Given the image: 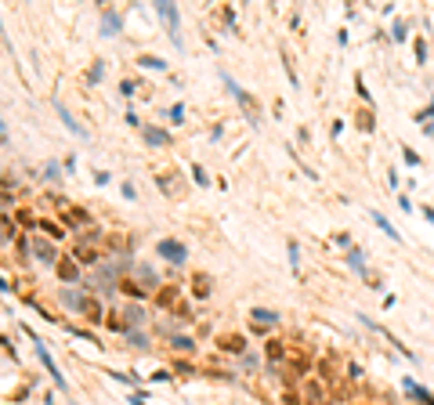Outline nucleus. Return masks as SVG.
Segmentation results:
<instances>
[{
	"label": "nucleus",
	"instance_id": "1",
	"mask_svg": "<svg viewBox=\"0 0 434 405\" xmlns=\"http://www.w3.org/2000/svg\"><path fill=\"white\" fill-rule=\"evenodd\" d=\"M105 232H98V228H87L80 239L72 242V257L80 260V264H94V260H102V250H105Z\"/></svg>",
	"mask_w": 434,
	"mask_h": 405
},
{
	"label": "nucleus",
	"instance_id": "2",
	"mask_svg": "<svg viewBox=\"0 0 434 405\" xmlns=\"http://www.w3.org/2000/svg\"><path fill=\"white\" fill-rule=\"evenodd\" d=\"M156 14L163 18V26H166V36H170V44L181 51L184 48V40H181V11H178V4H170V0H160L156 4Z\"/></svg>",
	"mask_w": 434,
	"mask_h": 405
},
{
	"label": "nucleus",
	"instance_id": "3",
	"mask_svg": "<svg viewBox=\"0 0 434 405\" xmlns=\"http://www.w3.org/2000/svg\"><path fill=\"white\" fill-rule=\"evenodd\" d=\"M26 333H29V340H33V348H36V358H40V366L48 369V376L54 380V387H58V391H69V384L62 380V369L54 366V358H51V348L44 344V340H40V336H36L33 330H26Z\"/></svg>",
	"mask_w": 434,
	"mask_h": 405
},
{
	"label": "nucleus",
	"instance_id": "4",
	"mask_svg": "<svg viewBox=\"0 0 434 405\" xmlns=\"http://www.w3.org/2000/svg\"><path fill=\"white\" fill-rule=\"evenodd\" d=\"M221 80H224V87H228V94L242 105V112H246V120H250V127H260V120H257V112H254V98L239 87V80H236V76H232L228 69H221Z\"/></svg>",
	"mask_w": 434,
	"mask_h": 405
},
{
	"label": "nucleus",
	"instance_id": "5",
	"mask_svg": "<svg viewBox=\"0 0 434 405\" xmlns=\"http://www.w3.org/2000/svg\"><path fill=\"white\" fill-rule=\"evenodd\" d=\"M156 254H160L166 264H174V268H184V264H188V246L178 242V239H160Z\"/></svg>",
	"mask_w": 434,
	"mask_h": 405
},
{
	"label": "nucleus",
	"instance_id": "6",
	"mask_svg": "<svg viewBox=\"0 0 434 405\" xmlns=\"http://www.w3.org/2000/svg\"><path fill=\"white\" fill-rule=\"evenodd\" d=\"M156 304H160V308H174L181 318H188V308L181 304V290H178V286H163V290L156 293Z\"/></svg>",
	"mask_w": 434,
	"mask_h": 405
},
{
	"label": "nucleus",
	"instance_id": "7",
	"mask_svg": "<svg viewBox=\"0 0 434 405\" xmlns=\"http://www.w3.org/2000/svg\"><path fill=\"white\" fill-rule=\"evenodd\" d=\"M58 300H62V308L76 311V315H84V311H87V297H84V293H76V290H69V286H62Z\"/></svg>",
	"mask_w": 434,
	"mask_h": 405
},
{
	"label": "nucleus",
	"instance_id": "8",
	"mask_svg": "<svg viewBox=\"0 0 434 405\" xmlns=\"http://www.w3.org/2000/svg\"><path fill=\"white\" fill-rule=\"evenodd\" d=\"M250 318H254L257 330H272V326L282 322V315H278V311H272V308H250Z\"/></svg>",
	"mask_w": 434,
	"mask_h": 405
},
{
	"label": "nucleus",
	"instance_id": "9",
	"mask_svg": "<svg viewBox=\"0 0 434 405\" xmlns=\"http://www.w3.org/2000/svg\"><path fill=\"white\" fill-rule=\"evenodd\" d=\"M33 257H36L40 264H58V250H54V242H48L44 236L33 239Z\"/></svg>",
	"mask_w": 434,
	"mask_h": 405
},
{
	"label": "nucleus",
	"instance_id": "10",
	"mask_svg": "<svg viewBox=\"0 0 434 405\" xmlns=\"http://www.w3.org/2000/svg\"><path fill=\"white\" fill-rule=\"evenodd\" d=\"M123 29V14L116 8H102V36H116Z\"/></svg>",
	"mask_w": 434,
	"mask_h": 405
},
{
	"label": "nucleus",
	"instance_id": "11",
	"mask_svg": "<svg viewBox=\"0 0 434 405\" xmlns=\"http://www.w3.org/2000/svg\"><path fill=\"white\" fill-rule=\"evenodd\" d=\"M54 112L62 116V123H66V127H69V130H72L76 138H90V130H87V127H84V123H80V120H76V116H72V112H69V108H66V105H62L58 98H54Z\"/></svg>",
	"mask_w": 434,
	"mask_h": 405
},
{
	"label": "nucleus",
	"instance_id": "12",
	"mask_svg": "<svg viewBox=\"0 0 434 405\" xmlns=\"http://www.w3.org/2000/svg\"><path fill=\"white\" fill-rule=\"evenodd\" d=\"M210 293H214V278L206 272H192V297L196 300H206Z\"/></svg>",
	"mask_w": 434,
	"mask_h": 405
},
{
	"label": "nucleus",
	"instance_id": "13",
	"mask_svg": "<svg viewBox=\"0 0 434 405\" xmlns=\"http://www.w3.org/2000/svg\"><path fill=\"white\" fill-rule=\"evenodd\" d=\"M217 351H232V354H246L250 348H246V336L239 333H224V336H217Z\"/></svg>",
	"mask_w": 434,
	"mask_h": 405
},
{
	"label": "nucleus",
	"instance_id": "14",
	"mask_svg": "<svg viewBox=\"0 0 434 405\" xmlns=\"http://www.w3.org/2000/svg\"><path fill=\"white\" fill-rule=\"evenodd\" d=\"M54 268H58V278H62L66 286L80 278V260H76V257H62V260L54 264Z\"/></svg>",
	"mask_w": 434,
	"mask_h": 405
},
{
	"label": "nucleus",
	"instance_id": "15",
	"mask_svg": "<svg viewBox=\"0 0 434 405\" xmlns=\"http://www.w3.org/2000/svg\"><path fill=\"white\" fill-rule=\"evenodd\" d=\"M142 138H145V145H152V148H166V145H174V138H170V130H163V127H142Z\"/></svg>",
	"mask_w": 434,
	"mask_h": 405
},
{
	"label": "nucleus",
	"instance_id": "16",
	"mask_svg": "<svg viewBox=\"0 0 434 405\" xmlns=\"http://www.w3.org/2000/svg\"><path fill=\"white\" fill-rule=\"evenodd\" d=\"M134 246H138L134 236H108V239H105V250H112V254H127V257H130Z\"/></svg>",
	"mask_w": 434,
	"mask_h": 405
},
{
	"label": "nucleus",
	"instance_id": "17",
	"mask_svg": "<svg viewBox=\"0 0 434 405\" xmlns=\"http://www.w3.org/2000/svg\"><path fill=\"white\" fill-rule=\"evenodd\" d=\"M402 387H406V394H409V398L424 402V405H434V394L427 391V387H420V384H416L412 376H406V380H402Z\"/></svg>",
	"mask_w": 434,
	"mask_h": 405
},
{
	"label": "nucleus",
	"instance_id": "18",
	"mask_svg": "<svg viewBox=\"0 0 434 405\" xmlns=\"http://www.w3.org/2000/svg\"><path fill=\"white\" fill-rule=\"evenodd\" d=\"M134 275H138V282H142L148 293H152V290H160V275L152 272L148 264H138V268H134Z\"/></svg>",
	"mask_w": 434,
	"mask_h": 405
},
{
	"label": "nucleus",
	"instance_id": "19",
	"mask_svg": "<svg viewBox=\"0 0 434 405\" xmlns=\"http://www.w3.org/2000/svg\"><path fill=\"white\" fill-rule=\"evenodd\" d=\"M120 293H127V297H130L134 304H142V300H148V290H145L142 282H130V278H123V282H120Z\"/></svg>",
	"mask_w": 434,
	"mask_h": 405
},
{
	"label": "nucleus",
	"instance_id": "20",
	"mask_svg": "<svg viewBox=\"0 0 434 405\" xmlns=\"http://www.w3.org/2000/svg\"><path fill=\"white\" fill-rule=\"evenodd\" d=\"M62 221H66V224H72V232H76L80 224H90V214H87V210H76V206H66Z\"/></svg>",
	"mask_w": 434,
	"mask_h": 405
},
{
	"label": "nucleus",
	"instance_id": "21",
	"mask_svg": "<svg viewBox=\"0 0 434 405\" xmlns=\"http://www.w3.org/2000/svg\"><path fill=\"white\" fill-rule=\"evenodd\" d=\"M123 318H127L130 330H142V326H145V308L142 304H130L127 311H123Z\"/></svg>",
	"mask_w": 434,
	"mask_h": 405
},
{
	"label": "nucleus",
	"instance_id": "22",
	"mask_svg": "<svg viewBox=\"0 0 434 405\" xmlns=\"http://www.w3.org/2000/svg\"><path fill=\"white\" fill-rule=\"evenodd\" d=\"M369 217H373V221H376V228L384 232V236H391L394 242H402V232H398V228H394L391 221H387V217H384V214H376V210H373V214H369Z\"/></svg>",
	"mask_w": 434,
	"mask_h": 405
},
{
	"label": "nucleus",
	"instance_id": "23",
	"mask_svg": "<svg viewBox=\"0 0 434 405\" xmlns=\"http://www.w3.org/2000/svg\"><path fill=\"white\" fill-rule=\"evenodd\" d=\"M40 232H44V236H51V242H62V239H66V228L54 224V221H48V217H40Z\"/></svg>",
	"mask_w": 434,
	"mask_h": 405
},
{
	"label": "nucleus",
	"instance_id": "24",
	"mask_svg": "<svg viewBox=\"0 0 434 405\" xmlns=\"http://www.w3.org/2000/svg\"><path fill=\"white\" fill-rule=\"evenodd\" d=\"M348 268H351V272H362V275H366V250H358V246H351V250H348Z\"/></svg>",
	"mask_w": 434,
	"mask_h": 405
},
{
	"label": "nucleus",
	"instance_id": "25",
	"mask_svg": "<svg viewBox=\"0 0 434 405\" xmlns=\"http://www.w3.org/2000/svg\"><path fill=\"white\" fill-rule=\"evenodd\" d=\"M264 354H268V366H275V362H282V358H286V348H282V340H268V348H264Z\"/></svg>",
	"mask_w": 434,
	"mask_h": 405
},
{
	"label": "nucleus",
	"instance_id": "26",
	"mask_svg": "<svg viewBox=\"0 0 434 405\" xmlns=\"http://www.w3.org/2000/svg\"><path fill=\"white\" fill-rule=\"evenodd\" d=\"M174 178H178L174 170H163V174H156V184H160V188H163L166 196H174V192H178V184H174Z\"/></svg>",
	"mask_w": 434,
	"mask_h": 405
},
{
	"label": "nucleus",
	"instance_id": "27",
	"mask_svg": "<svg viewBox=\"0 0 434 405\" xmlns=\"http://www.w3.org/2000/svg\"><path fill=\"white\" fill-rule=\"evenodd\" d=\"M170 348H178V351H196V340L192 336H184V333H174V336H170Z\"/></svg>",
	"mask_w": 434,
	"mask_h": 405
},
{
	"label": "nucleus",
	"instance_id": "28",
	"mask_svg": "<svg viewBox=\"0 0 434 405\" xmlns=\"http://www.w3.org/2000/svg\"><path fill=\"white\" fill-rule=\"evenodd\" d=\"M127 340H130V348H138V351H148V344H152V340H148V333H142V330H130V333H127Z\"/></svg>",
	"mask_w": 434,
	"mask_h": 405
},
{
	"label": "nucleus",
	"instance_id": "29",
	"mask_svg": "<svg viewBox=\"0 0 434 405\" xmlns=\"http://www.w3.org/2000/svg\"><path fill=\"white\" fill-rule=\"evenodd\" d=\"M138 66H142V69H160V72H166V62L156 58V54H142V58H138Z\"/></svg>",
	"mask_w": 434,
	"mask_h": 405
},
{
	"label": "nucleus",
	"instance_id": "30",
	"mask_svg": "<svg viewBox=\"0 0 434 405\" xmlns=\"http://www.w3.org/2000/svg\"><path fill=\"white\" fill-rule=\"evenodd\" d=\"M286 254H290V268H293V272H300V246L293 242V239L286 242Z\"/></svg>",
	"mask_w": 434,
	"mask_h": 405
},
{
	"label": "nucleus",
	"instance_id": "31",
	"mask_svg": "<svg viewBox=\"0 0 434 405\" xmlns=\"http://www.w3.org/2000/svg\"><path fill=\"white\" fill-rule=\"evenodd\" d=\"M108 376H112L116 384H127V387H138L142 380H138V372H108Z\"/></svg>",
	"mask_w": 434,
	"mask_h": 405
},
{
	"label": "nucleus",
	"instance_id": "32",
	"mask_svg": "<svg viewBox=\"0 0 434 405\" xmlns=\"http://www.w3.org/2000/svg\"><path fill=\"white\" fill-rule=\"evenodd\" d=\"M102 80H105V66H102V62H94V66H90V72H87V84L94 87V84H102Z\"/></svg>",
	"mask_w": 434,
	"mask_h": 405
},
{
	"label": "nucleus",
	"instance_id": "33",
	"mask_svg": "<svg viewBox=\"0 0 434 405\" xmlns=\"http://www.w3.org/2000/svg\"><path fill=\"white\" fill-rule=\"evenodd\" d=\"M192 181L199 184V188H206V184H210V178H206V170L199 166V163H192Z\"/></svg>",
	"mask_w": 434,
	"mask_h": 405
},
{
	"label": "nucleus",
	"instance_id": "34",
	"mask_svg": "<svg viewBox=\"0 0 434 405\" xmlns=\"http://www.w3.org/2000/svg\"><path fill=\"white\" fill-rule=\"evenodd\" d=\"M87 318H94V322H102V304L94 300V297H87V311H84Z\"/></svg>",
	"mask_w": 434,
	"mask_h": 405
},
{
	"label": "nucleus",
	"instance_id": "35",
	"mask_svg": "<svg viewBox=\"0 0 434 405\" xmlns=\"http://www.w3.org/2000/svg\"><path fill=\"white\" fill-rule=\"evenodd\" d=\"M138 87H142V84H138V80H130V76H127V80H120V94H123V98H130Z\"/></svg>",
	"mask_w": 434,
	"mask_h": 405
},
{
	"label": "nucleus",
	"instance_id": "36",
	"mask_svg": "<svg viewBox=\"0 0 434 405\" xmlns=\"http://www.w3.org/2000/svg\"><path fill=\"white\" fill-rule=\"evenodd\" d=\"M58 174H62V166L51 160V163H44V181H58Z\"/></svg>",
	"mask_w": 434,
	"mask_h": 405
},
{
	"label": "nucleus",
	"instance_id": "37",
	"mask_svg": "<svg viewBox=\"0 0 434 405\" xmlns=\"http://www.w3.org/2000/svg\"><path fill=\"white\" fill-rule=\"evenodd\" d=\"M166 116H170V123H184V105H170Z\"/></svg>",
	"mask_w": 434,
	"mask_h": 405
},
{
	"label": "nucleus",
	"instance_id": "38",
	"mask_svg": "<svg viewBox=\"0 0 434 405\" xmlns=\"http://www.w3.org/2000/svg\"><path fill=\"white\" fill-rule=\"evenodd\" d=\"M427 120H434V98H430L427 108H420V112H416V123H427Z\"/></svg>",
	"mask_w": 434,
	"mask_h": 405
},
{
	"label": "nucleus",
	"instance_id": "39",
	"mask_svg": "<svg viewBox=\"0 0 434 405\" xmlns=\"http://www.w3.org/2000/svg\"><path fill=\"white\" fill-rule=\"evenodd\" d=\"M416 62H420V66H424V62H427V40H424V36L416 40Z\"/></svg>",
	"mask_w": 434,
	"mask_h": 405
},
{
	"label": "nucleus",
	"instance_id": "40",
	"mask_svg": "<svg viewBox=\"0 0 434 405\" xmlns=\"http://www.w3.org/2000/svg\"><path fill=\"white\" fill-rule=\"evenodd\" d=\"M358 127H362L366 134L373 130V127H376V123H373V112H362V116H358Z\"/></svg>",
	"mask_w": 434,
	"mask_h": 405
},
{
	"label": "nucleus",
	"instance_id": "41",
	"mask_svg": "<svg viewBox=\"0 0 434 405\" xmlns=\"http://www.w3.org/2000/svg\"><path fill=\"white\" fill-rule=\"evenodd\" d=\"M333 242H336V246H344V250H351V246H354L348 232H336V236H333Z\"/></svg>",
	"mask_w": 434,
	"mask_h": 405
},
{
	"label": "nucleus",
	"instance_id": "42",
	"mask_svg": "<svg viewBox=\"0 0 434 405\" xmlns=\"http://www.w3.org/2000/svg\"><path fill=\"white\" fill-rule=\"evenodd\" d=\"M402 160H406L409 166H420V156H416L412 148H402Z\"/></svg>",
	"mask_w": 434,
	"mask_h": 405
},
{
	"label": "nucleus",
	"instance_id": "43",
	"mask_svg": "<svg viewBox=\"0 0 434 405\" xmlns=\"http://www.w3.org/2000/svg\"><path fill=\"white\" fill-rule=\"evenodd\" d=\"M406 36H409V26H406V22H398V26H394V44H402Z\"/></svg>",
	"mask_w": 434,
	"mask_h": 405
},
{
	"label": "nucleus",
	"instance_id": "44",
	"mask_svg": "<svg viewBox=\"0 0 434 405\" xmlns=\"http://www.w3.org/2000/svg\"><path fill=\"white\" fill-rule=\"evenodd\" d=\"M354 87H358V98H362V102H373V94H369V90H366V80H362V76H358V80H354Z\"/></svg>",
	"mask_w": 434,
	"mask_h": 405
},
{
	"label": "nucleus",
	"instance_id": "45",
	"mask_svg": "<svg viewBox=\"0 0 434 405\" xmlns=\"http://www.w3.org/2000/svg\"><path fill=\"white\" fill-rule=\"evenodd\" d=\"M123 120H127V123H130V127H145V123H142V116H138V112H134V108H127V116H123Z\"/></svg>",
	"mask_w": 434,
	"mask_h": 405
},
{
	"label": "nucleus",
	"instance_id": "46",
	"mask_svg": "<svg viewBox=\"0 0 434 405\" xmlns=\"http://www.w3.org/2000/svg\"><path fill=\"white\" fill-rule=\"evenodd\" d=\"M148 380H156V384H170V372H166V369H156Z\"/></svg>",
	"mask_w": 434,
	"mask_h": 405
},
{
	"label": "nucleus",
	"instance_id": "47",
	"mask_svg": "<svg viewBox=\"0 0 434 405\" xmlns=\"http://www.w3.org/2000/svg\"><path fill=\"white\" fill-rule=\"evenodd\" d=\"M112 181V174H108V170H94V184H108Z\"/></svg>",
	"mask_w": 434,
	"mask_h": 405
},
{
	"label": "nucleus",
	"instance_id": "48",
	"mask_svg": "<svg viewBox=\"0 0 434 405\" xmlns=\"http://www.w3.org/2000/svg\"><path fill=\"white\" fill-rule=\"evenodd\" d=\"M123 199H130V202L138 199V188H134V184H130V181H127V184H123Z\"/></svg>",
	"mask_w": 434,
	"mask_h": 405
},
{
	"label": "nucleus",
	"instance_id": "49",
	"mask_svg": "<svg viewBox=\"0 0 434 405\" xmlns=\"http://www.w3.org/2000/svg\"><path fill=\"white\" fill-rule=\"evenodd\" d=\"M348 376H351V380H358V376H362V366H358V362H351V366H348Z\"/></svg>",
	"mask_w": 434,
	"mask_h": 405
},
{
	"label": "nucleus",
	"instance_id": "50",
	"mask_svg": "<svg viewBox=\"0 0 434 405\" xmlns=\"http://www.w3.org/2000/svg\"><path fill=\"white\" fill-rule=\"evenodd\" d=\"M282 402H286V405H304V402H300L297 394H282Z\"/></svg>",
	"mask_w": 434,
	"mask_h": 405
},
{
	"label": "nucleus",
	"instance_id": "51",
	"mask_svg": "<svg viewBox=\"0 0 434 405\" xmlns=\"http://www.w3.org/2000/svg\"><path fill=\"white\" fill-rule=\"evenodd\" d=\"M424 130H427V138H434V123H427V127H424Z\"/></svg>",
	"mask_w": 434,
	"mask_h": 405
},
{
	"label": "nucleus",
	"instance_id": "52",
	"mask_svg": "<svg viewBox=\"0 0 434 405\" xmlns=\"http://www.w3.org/2000/svg\"><path fill=\"white\" fill-rule=\"evenodd\" d=\"M130 405H145V398H138V394H134V398H130Z\"/></svg>",
	"mask_w": 434,
	"mask_h": 405
}]
</instances>
